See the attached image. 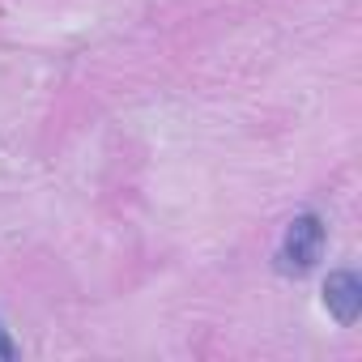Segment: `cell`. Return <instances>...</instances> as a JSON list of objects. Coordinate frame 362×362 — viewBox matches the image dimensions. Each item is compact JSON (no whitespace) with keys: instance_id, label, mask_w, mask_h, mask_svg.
Masks as SVG:
<instances>
[{"instance_id":"6da1fadb","label":"cell","mask_w":362,"mask_h":362,"mask_svg":"<svg viewBox=\"0 0 362 362\" xmlns=\"http://www.w3.org/2000/svg\"><path fill=\"white\" fill-rule=\"evenodd\" d=\"M324 239H328L324 218H320V214H298V218L286 226V235H281V247H277V273H286V277H303V273H311L315 260L324 256Z\"/></svg>"},{"instance_id":"7a4b0ae2","label":"cell","mask_w":362,"mask_h":362,"mask_svg":"<svg viewBox=\"0 0 362 362\" xmlns=\"http://www.w3.org/2000/svg\"><path fill=\"white\" fill-rule=\"evenodd\" d=\"M324 307H328V315L337 324H345V328L358 324V315H362V281H358V273L337 269L324 281Z\"/></svg>"},{"instance_id":"3957f363","label":"cell","mask_w":362,"mask_h":362,"mask_svg":"<svg viewBox=\"0 0 362 362\" xmlns=\"http://www.w3.org/2000/svg\"><path fill=\"white\" fill-rule=\"evenodd\" d=\"M0 358H5V362H9V358H18V345L5 337V328H0Z\"/></svg>"}]
</instances>
